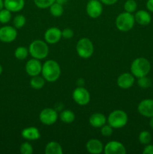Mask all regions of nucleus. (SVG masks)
<instances>
[{
	"instance_id": "obj_30",
	"label": "nucleus",
	"mask_w": 153,
	"mask_h": 154,
	"mask_svg": "<svg viewBox=\"0 0 153 154\" xmlns=\"http://www.w3.org/2000/svg\"><path fill=\"white\" fill-rule=\"evenodd\" d=\"M56 0H34V3L38 8L45 9L50 8L51 5L53 4Z\"/></svg>"
},
{
	"instance_id": "obj_37",
	"label": "nucleus",
	"mask_w": 153,
	"mask_h": 154,
	"mask_svg": "<svg viewBox=\"0 0 153 154\" xmlns=\"http://www.w3.org/2000/svg\"><path fill=\"white\" fill-rule=\"evenodd\" d=\"M146 8L149 11L153 13V0H148L147 1Z\"/></svg>"
},
{
	"instance_id": "obj_22",
	"label": "nucleus",
	"mask_w": 153,
	"mask_h": 154,
	"mask_svg": "<svg viewBox=\"0 0 153 154\" xmlns=\"http://www.w3.org/2000/svg\"><path fill=\"white\" fill-rule=\"evenodd\" d=\"M45 84V79L43 76L40 77V75H36V76L32 77L30 80V86L34 90H40L44 87Z\"/></svg>"
},
{
	"instance_id": "obj_15",
	"label": "nucleus",
	"mask_w": 153,
	"mask_h": 154,
	"mask_svg": "<svg viewBox=\"0 0 153 154\" xmlns=\"http://www.w3.org/2000/svg\"><path fill=\"white\" fill-rule=\"evenodd\" d=\"M135 82V77L131 73L125 72L120 75L117 78V85L121 89L128 90L134 85Z\"/></svg>"
},
{
	"instance_id": "obj_18",
	"label": "nucleus",
	"mask_w": 153,
	"mask_h": 154,
	"mask_svg": "<svg viewBox=\"0 0 153 154\" xmlns=\"http://www.w3.org/2000/svg\"><path fill=\"white\" fill-rule=\"evenodd\" d=\"M25 6L24 0H4V8L10 12H19Z\"/></svg>"
},
{
	"instance_id": "obj_7",
	"label": "nucleus",
	"mask_w": 153,
	"mask_h": 154,
	"mask_svg": "<svg viewBox=\"0 0 153 154\" xmlns=\"http://www.w3.org/2000/svg\"><path fill=\"white\" fill-rule=\"evenodd\" d=\"M39 120L46 126L53 125L58 120L57 111L51 108H46L42 110L39 114Z\"/></svg>"
},
{
	"instance_id": "obj_38",
	"label": "nucleus",
	"mask_w": 153,
	"mask_h": 154,
	"mask_svg": "<svg viewBox=\"0 0 153 154\" xmlns=\"http://www.w3.org/2000/svg\"><path fill=\"white\" fill-rule=\"evenodd\" d=\"M67 1L68 0H56V2L59 3V4L62 5L64 4H65V3L67 2Z\"/></svg>"
},
{
	"instance_id": "obj_24",
	"label": "nucleus",
	"mask_w": 153,
	"mask_h": 154,
	"mask_svg": "<svg viewBox=\"0 0 153 154\" xmlns=\"http://www.w3.org/2000/svg\"><path fill=\"white\" fill-rule=\"evenodd\" d=\"M50 13L52 16L55 17H61L64 13V8H63L62 5L59 4V3L55 2L52 5L50 6Z\"/></svg>"
},
{
	"instance_id": "obj_26",
	"label": "nucleus",
	"mask_w": 153,
	"mask_h": 154,
	"mask_svg": "<svg viewBox=\"0 0 153 154\" xmlns=\"http://www.w3.org/2000/svg\"><path fill=\"white\" fill-rule=\"evenodd\" d=\"M138 139L140 144L146 145V144H150L152 141V135L148 131H142L140 133Z\"/></svg>"
},
{
	"instance_id": "obj_31",
	"label": "nucleus",
	"mask_w": 153,
	"mask_h": 154,
	"mask_svg": "<svg viewBox=\"0 0 153 154\" xmlns=\"http://www.w3.org/2000/svg\"><path fill=\"white\" fill-rule=\"evenodd\" d=\"M137 84L142 89H147L151 86L152 81L151 80L146 76L141 77V78H137Z\"/></svg>"
},
{
	"instance_id": "obj_3",
	"label": "nucleus",
	"mask_w": 153,
	"mask_h": 154,
	"mask_svg": "<svg viewBox=\"0 0 153 154\" xmlns=\"http://www.w3.org/2000/svg\"><path fill=\"white\" fill-rule=\"evenodd\" d=\"M28 52L32 58L38 60H44L49 54V48L45 41L34 40L30 44L28 47Z\"/></svg>"
},
{
	"instance_id": "obj_17",
	"label": "nucleus",
	"mask_w": 153,
	"mask_h": 154,
	"mask_svg": "<svg viewBox=\"0 0 153 154\" xmlns=\"http://www.w3.org/2000/svg\"><path fill=\"white\" fill-rule=\"evenodd\" d=\"M21 136L28 141H35L40 138V133L38 128L30 126L22 129L21 132Z\"/></svg>"
},
{
	"instance_id": "obj_1",
	"label": "nucleus",
	"mask_w": 153,
	"mask_h": 154,
	"mask_svg": "<svg viewBox=\"0 0 153 154\" xmlns=\"http://www.w3.org/2000/svg\"><path fill=\"white\" fill-rule=\"evenodd\" d=\"M41 75L47 82H55L61 75V68L59 64L55 60H46L42 65Z\"/></svg>"
},
{
	"instance_id": "obj_34",
	"label": "nucleus",
	"mask_w": 153,
	"mask_h": 154,
	"mask_svg": "<svg viewBox=\"0 0 153 154\" xmlns=\"http://www.w3.org/2000/svg\"><path fill=\"white\" fill-rule=\"evenodd\" d=\"M62 38L65 39H69L71 38L74 36V32L73 30L70 29V28H66L62 31Z\"/></svg>"
},
{
	"instance_id": "obj_36",
	"label": "nucleus",
	"mask_w": 153,
	"mask_h": 154,
	"mask_svg": "<svg viewBox=\"0 0 153 154\" xmlns=\"http://www.w3.org/2000/svg\"><path fill=\"white\" fill-rule=\"evenodd\" d=\"M102 4H104L106 5H112L116 4L118 0H99Z\"/></svg>"
},
{
	"instance_id": "obj_39",
	"label": "nucleus",
	"mask_w": 153,
	"mask_h": 154,
	"mask_svg": "<svg viewBox=\"0 0 153 154\" xmlns=\"http://www.w3.org/2000/svg\"><path fill=\"white\" fill-rule=\"evenodd\" d=\"M149 126L152 129H153V117H150V120H149Z\"/></svg>"
},
{
	"instance_id": "obj_4",
	"label": "nucleus",
	"mask_w": 153,
	"mask_h": 154,
	"mask_svg": "<svg viewBox=\"0 0 153 154\" xmlns=\"http://www.w3.org/2000/svg\"><path fill=\"white\" fill-rule=\"evenodd\" d=\"M128 117L125 111L122 110H115L109 114L107 117L108 124L113 129H121L128 123Z\"/></svg>"
},
{
	"instance_id": "obj_35",
	"label": "nucleus",
	"mask_w": 153,
	"mask_h": 154,
	"mask_svg": "<svg viewBox=\"0 0 153 154\" xmlns=\"http://www.w3.org/2000/svg\"><path fill=\"white\" fill-rule=\"evenodd\" d=\"M143 154H153V144H146L142 150Z\"/></svg>"
},
{
	"instance_id": "obj_14",
	"label": "nucleus",
	"mask_w": 153,
	"mask_h": 154,
	"mask_svg": "<svg viewBox=\"0 0 153 154\" xmlns=\"http://www.w3.org/2000/svg\"><path fill=\"white\" fill-rule=\"evenodd\" d=\"M138 112L140 114L146 117H153V99H143L139 103L137 106Z\"/></svg>"
},
{
	"instance_id": "obj_28",
	"label": "nucleus",
	"mask_w": 153,
	"mask_h": 154,
	"mask_svg": "<svg viewBox=\"0 0 153 154\" xmlns=\"http://www.w3.org/2000/svg\"><path fill=\"white\" fill-rule=\"evenodd\" d=\"M11 19V12L6 8H3L0 11V23L6 24L10 22Z\"/></svg>"
},
{
	"instance_id": "obj_13",
	"label": "nucleus",
	"mask_w": 153,
	"mask_h": 154,
	"mask_svg": "<svg viewBox=\"0 0 153 154\" xmlns=\"http://www.w3.org/2000/svg\"><path fill=\"white\" fill-rule=\"evenodd\" d=\"M62 36V31L57 27H50L46 30L44 32V41L47 44L54 45L58 43L60 41Z\"/></svg>"
},
{
	"instance_id": "obj_8",
	"label": "nucleus",
	"mask_w": 153,
	"mask_h": 154,
	"mask_svg": "<svg viewBox=\"0 0 153 154\" xmlns=\"http://www.w3.org/2000/svg\"><path fill=\"white\" fill-rule=\"evenodd\" d=\"M72 98L77 105L84 106L90 102V93L83 87H78L73 91Z\"/></svg>"
},
{
	"instance_id": "obj_29",
	"label": "nucleus",
	"mask_w": 153,
	"mask_h": 154,
	"mask_svg": "<svg viewBox=\"0 0 153 154\" xmlns=\"http://www.w3.org/2000/svg\"><path fill=\"white\" fill-rule=\"evenodd\" d=\"M137 4L135 0H127L124 4V8L126 12L128 13H134L136 10Z\"/></svg>"
},
{
	"instance_id": "obj_12",
	"label": "nucleus",
	"mask_w": 153,
	"mask_h": 154,
	"mask_svg": "<svg viewBox=\"0 0 153 154\" xmlns=\"http://www.w3.org/2000/svg\"><path fill=\"white\" fill-rule=\"evenodd\" d=\"M104 153L105 154H125L126 148L122 143L111 141L104 147Z\"/></svg>"
},
{
	"instance_id": "obj_16",
	"label": "nucleus",
	"mask_w": 153,
	"mask_h": 154,
	"mask_svg": "<svg viewBox=\"0 0 153 154\" xmlns=\"http://www.w3.org/2000/svg\"><path fill=\"white\" fill-rule=\"evenodd\" d=\"M86 150L92 154H100L104 152V146L101 141L98 139H90L87 141L86 144Z\"/></svg>"
},
{
	"instance_id": "obj_21",
	"label": "nucleus",
	"mask_w": 153,
	"mask_h": 154,
	"mask_svg": "<svg viewBox=\"0 0 153 154\" xmlns=\"http://www.w3.org/2000/svg\"><path fill=\"white\" fill-rule=\"evenodd\" d=\"M45 153L46 154H62L63 150L60 144L56 141H50L45 147Z\"/></svg>"
},
{
	"instance_id": "obj_2",
	"label": "nucleus",
	"mask_w": 153,
	"mask_h": 154,
	"mask_svg": "<svg viewBox=\"0 0 153 154\" xmlns=\"http://www.w3.org/2000/svg\"><path fill=\"white\" fill-rule=\"evenodd\" d=\"M151 70V64L147 59L138 57L130 65V73L136 78L146 76Z\"/></svg>"
},
{
	"instance_id": "obj_19",
	"label": "nucleus",
	"mask_w": 153,
	"mask_h": 154,
	"mask_svg": "<svg viewBox=\"0 0 153 154\" xmlns=\"http://www.w3.org/2000/svg\"><path fill=\"white\" fill-rule=\"evenodd\" d=\"M106 121H107V118L105 117L104 114L101 113H94L92 114L88 119L89 124L94 128H100L104 125L106 124Z\"/></svg>"
},
{
	"instance_id": "obj_10",
	"label": "nucleus",
	"mask_w": 153,
	"mask_h": 154,
	"mask_svg": "<svg viewBox=\"0 0 153 154\" xmlns=\"http://www.w3.org/2000/svg\"><path fill=\"white\" fill-rule=\"evenodd\" d=\"M17 36V31L14 26H4L0 28V41L4 43L13 42Z\"/></svg>"
},
{
	"instance_id": "obj_40",
	"label": "nucleus",
	"mask_w": 153,
	"mask_h": 154,
	"mask_svg": "<svg viewBox=\"0 0 153 154\" xmlns=\"http://www.w3.org/2000/svg\"><path fill=\"white\" fill-rule=\"evenodd\" d=\"M4 0H0V11L4 8Z\"/></svg>"
},
{
	"instance_id": "obj_20",
	"label": "nucleus",
	"mask_w": 153,
	"mask_h": 154,
	"mask_svg": "<svg viewBox=\"0 0 153 154\" xmlns=\"http://www.w3.org/2000/svg\"><path fill=\"white\" fill-rule=\"evenodd\" d=\"M135 22L141 26H146L151 23L152 17L150 14L145 10H139L135 13Z\"/></svg>"
},
{
	"instance_id": "obj_9",
	"label": "nucleus",
	"mask_w": 153,
	"mask_h": 154,
	"mask_svg": "<svg viewBox=\"0 0 153 154\" xmlns=\"http://www.w3.org/2000/svg\"><path fill=\"white\" fill-rule=\"evenodd\" d=\"M86 11L89 17L93 19L98 18L103 12L102 3L99 0H88Z\"/></svg>"
},
{
	"instance_id": "obj_27",
	"label": "nucleus",
	"mask_w": 153,
	"mask_h": 154,
	"mask_svg": "<svg viewBox=\"0 0 153 154\" xmlns=\"http://www.w3.org/2000/svg\"><path fill=\"white\" fill-rule=\"evenodd\" d=\"M26 22V19L25 16L22 14H18L14 17L13 20L14 26L17 29H21L25 26Z\"/></svg>"
},
{
	"instance_id": "obj_11",
	"label": "nucleus",
	"mask_w": 153,
	"mask_h": 154,
	"mask_svg": "<svg viewBox=\"0 0 153 154\" xmlns=\"http://www.w3.org/2000/svg\"><path fill=\"white\" fill-rule=\"evenodd\" d=\"M25 70L27 75H29L30 77L40 75L42 71V64L40 63V60L32 58L28 60L26 64Z\"/></svg>"
},
{
	"instance_id": "obj_33",
	"label": "nucleus",
	"mask_w": 153,
	"mask_h": 154,
	"mask_svg": "<svg viewBox=\"0 0 153 154\" xmlns=\"http://www.w3.org/2000/svg\"><path fill=\"white\" fill-rule=\"evenodd\" d=\"M113 128L109 124H105L100 127V133L104 137H110L112 134Z\"/></svg>"
},
{
	"instance_id": "obj_5",
	"label": "nucleus",
	"mask_w": 153,
	"mask_h": 154,
	"mask_svg": "<svg viewBox=\"0 0 153 154\" xmlns=\"http://www.w3.org/2000/svg\"><path fill=\"white\" fill-rule=\"evenodd\" d=\"M134 23V16L126 11L118 14L116 19V26L121 32L130 31L133 29Z\"/></svg>"
},
{
	"instance_id": "obj_6",
	"label": "nucleus",
	"mask_w": 153,
	"mask_h": 154,
	"mask_svg": "<svg viewBox=\"0 0 153 154\" xmlns=\"http://www.w3.org/2000/svg\"><path fill=\"white\" fill-rule=\"evenodd\" d=\"M76 51L78 56L81 58H90L94 53V45L89 38H82L76 43Z\"/></svg>"
},
{
	"instance_id": "obj_25",
	"label": "nucleus",
	"mask_w": 153,
	"mask_h": 154,
	"mask_svg": "<svg viewBox=\"0 0 153 154\" xmlns=\"http://www.w3.org/2000/svg\"><path fill=\"white\" fill-rule=\"evenodd\" d=\"M28 54V50L25 47H18L14 51V57L19 60H24L27 58Z\"/></svg>"
},
{
	"instance_id": "obj_32",
	"label": "nucleus",
	"mask_w": 153,
	"mask_h": 154,
	"mask_svg": "<svg viewBox=\"0 0 153 154\" xmlns=\"http://www.w3.org/2000/svg\"><path fill=\"white\" fill-rule=\"evenodd\" d=\"M20 152L22 154H32L33 153V147L30 143L24 142L20 147Z\"/></svg>"
},
{
	"instance_id": "obj_23",
	"label": "nucleus",
	"mask_w": 153,
	"mask_h": 154,
	"mask_svg": "<svg viewBox=\"0 0 153 154\" xmlns=\"http://www.w3.org/2000/svg\"><path fill=\"white\" fill-rule=\"evenodd\" d=\"M59 118L63 123H71L75 120V114L70 110H64L60 113Z\"/></svg>"
},
{
	"instance_id": "obj_41",
	"label": "nucleus",
	"mask_w": 153,
	"mask_h": 154,
	"mask_svg": "<svg viewBox=\"0 0 153 154\" xmlns=\"http://www.w3.org/2000/svg\"><path fill=\"white\" fill-rule=\"evenodd\" d=\"M2 71H3V69H2V66L0 65V75H1L2 73Z\"/></svg>"
}]
</instances>
